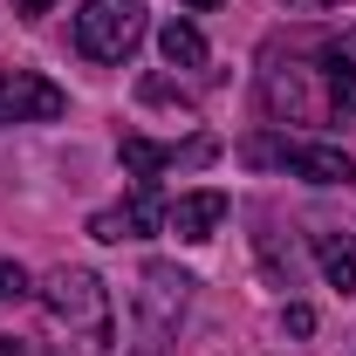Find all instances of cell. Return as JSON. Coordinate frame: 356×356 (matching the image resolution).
Returning <instances> with one entry per match:
<instances>
[{
    "label": "cell",
    "mask_w": 356,
    "mask_h": 356,
    "mask_svg": "<svg viewBox=\"0 0 356 356\" xmlns=\"http://www.w3.org/2000/svg\"><path fill=\"white\" fill-rule=\"evenodd\" d=\"M69 96L35 69H0V124H55Z\"/></svg>",
    "instance_id": "cell-6"
},
{
    "label": "cell",
    "mask_w": 356,
    "mask_h": 356,
    "mask_svg": "<svg viewBox=\"0 0 356 356\" xmlns=\"http://www.w3.org/2000/svg\"><path fill=\"white\" fill-rule=\"evenodd\" d=\"M165 213H172V206L158 199V185H137V192L124 199V206L96 213V220H89V233H96V240H144V233H151V226L165 220Z\"/></svg>",
    "instance_id": "cell-8"
},
{
    "label": "cell",
    "mask_w": 356,
    "mask_h": 356,
    "mask_svg": "<svg viewBox=\"0 0 356 356\" xmlns=\"http://www.w3.org/2000/svg\"><path fill=\"white\" fill-rule=\"evenodd\" d=\"M281 322H288V329H295V336H309V329H315V309H302V302H295V309L281 315Z\"/></svg>",
    "instance_id": "cell-13"
},
{
    "label": "cell",
    "mask_w": 356,
    "mask_h": 356,
    "mask_svg": "<svg viewBox=\"0 0 356 356\" xmlns=\"http://www.w3.org/2000/svg\"><path fill=\"white\" fill-rule=\"evenodd\" d=\"M261 103H267V117H288V124H329L322 42L267 48V62H261Z\"/></svg>",
    "instance_id": "cell-2"
},
{
    "label": "cell",
    "mask_w": 356,
    "mask_h": 356,
    "mask_svg": "<svg viewBox=\"0 0 356 356\" xmlns=\"http://www.w3.org/2000/svg\"><path fill=\"white\" fill-rule=\"evenodd\" d=\"M42 315H48V356H110V295L89 267H55L42 281Z\"/></svg>",
    "instance_id": "cell-1"
},
{
    "label": "cell",
    "mask_w": 356,
    "mask_h": 356,
    "mask_svg": "<svg viewBox=\"0 0 356 356\" xmlns=\"http://www.w3.org/2000/svg\"><path fill=\"white\" fill-rule=\"evenodd\" d=\"M240 158H247V165H281V172L309 178V185H350V178H356L350 151H336V144H309V137H247Z\"/></svg>",
    "instance_id": "cell-4"
},
{
    "label": "cell",
    "mask_w": 356,
    "mask_h": 356,
    "mask_svg": "<svg viewBox=\"0 0 356 356\" xmlns=\"http://www.w3.org/2000/svg\"><path fill=\"white\" fill-rule=\"evenodd\" d=\"M158 48H165V62H172V69H206V35H199L192 21H165Z\"/></svg>",
    "instance_id": "cell-11"
},
{
    "label": "cell",
    "mask_w": 356,
    "mask_h": 356,
    "mask_svg": "<svg viewBox=\"0 0 356 356\" xmlns=\"http://www.w3.org/2000/svg\"><path fill=\"white\" fill-rule=\"evenodd\" d=\"M0 356H28V350H21V343H14V336H0Z\"/></svg>",
    "instance_id": "cell-15"
},
{
    "label": "cell",
    "mask_w": 356,
    "mask_h": 356,
    "mask_svg": "<svg viewBox=\"0 0 356 356\" xmlns=\"http://www.w3.org/2000/svg\"><path fill=\"white\" fill-rule=\"evenodd\" d=\"M192 7H220V0H192Z\"/></svg>",
    "instance_id": "cell-17"
},
{
    "label": "cell",
    "mask_w": 356,
    "mask_h": 356,
    "mask_svg": "<svg viewBox=\"0 0 356 356\" xmlns=\"http://www.w3.org/2000/svg\"><path fill=\"white\" fill-rule=\"evenodd\" d=\"M48 7H55V0H14V14H21V21H42Z\"/></svg>",
    "instance_id": "cell-14"
},
{
    "label": "cell",
    "mask_w": 356,
    "mask_h": 356,
    "mask_svg": "<svg viewBox=\"0 0 356 356\" xmlns=\"http://www.w3.org/2000/svg\"><path fill=\"white\" fill-rule=\"evenodd\" d=\"M322 83H329V124H356V28L322 35Z\"/></svg>",
    "instance_id": "cell-7"
},
{
    "label": "cell",
    "mask_w": 356,
    "mask_h": 356,
    "mask_svg": "<svg viewBox=\"0 0 356 356\" xmlns=\"http://www.w3.org/2000/svg\"><path fill=\"white\" fill-rule=\"evenodd\" d=\"M302 7H336V0H302Z\"/></svg>",
    "instance_id": "cell-16"
},
{
    "label": "cell",
    "mask_w": 356,
    "mask_h": 356,
    "mask_svg": "<svg viewBox=\"0 0 356 356\" xmlns=\"http://www.w3.org/2000/svg\"><path fill=\"white\" fill-rule=\"evenodd\" d=\"M192 302V274L178 261H151L131 295V356H172V336Z\"/></svg>",
    "instance_id": "cell-3"
},
{
    "label": "cell",
    "mask_w": 356,
    "mask_h": 356,
    "mask_svg": "<svg viewBox=\"0 0 356 356\" xmlns=\"http://www.w3.org/2000/svg\"><path fill=\"white\" fill-rule=\"evenodd\" d=\"M21 288H28V274H21V267H14V261H0V302H14Z\"/></svg>",
    "instance_id": "cell-12"
},
{
    "label": "cell",
    "mask_w": 356,
    "mask_h": 356,
    "mask_svg": "<svg viewBox=\"0 0 356 356\" xmlns=\"http://www.w3.org/2000/svg\"><path fill=\"white\" fill-rule=\"evenodd\" d=\"M309 247H315V267H322V281L350 295V288H356V247L343 240V233H309Z\"/></svg>",
    "instance_id": "cell-10"
},
{
    "label": "cell",
    "mask_w": 356,
    "mask_h": 356,
    "mask_svg": "<svg viewBox=\"0 0 356 356\" xmlns=\"http://www.w3.org/2000/svg\"><path fill=\"white\" fill-rule=\"evenodd\" d=\"M144 42V7L137 0H83L76 14V48L89 62H124Z\"/></svg>",
    "instance_id": "cell-5"
},
{
    "label": "cell",
    "mask_w": 356,
    "mask_h": 356,
    "mask_svg": "<svg viewBox=\"0 0 356 356\" xmlns=\"http://www.w3.org/2000/svg\"><path fill=\"white\" fill-rule=\"evenodd\" d=\"M220 220H226V192H185L172 213H165V226H172L178 240H213Z\"/></svg>",
    "instance_id": "cell-9"
}]
</instances>
